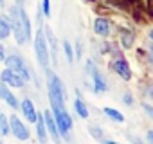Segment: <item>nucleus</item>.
Masks as SVG:
<instances>
[{
    "mask_svg": "<svg viewBox=\"0 0 153 144\" xmlns=\"http://www.w3.org/2000/svg\"><path fill=\"white\" fill-rule=\"evenodd\" d=\"M11 34V24L7 18L0 16V40H6L7 36Z\"/></svg>",
    "mask_w": 153,
    "mask_h": 144,
    "instance_id": "17",
    "label": "nucleus"
},
{
    "mask_svg": "<svg viewBox=\"0 0 153 144\" xmlns=\"http://www.w3.org/2000/svg\"><path fill=\"white\" fill-rule=\"evenodd\" d=\"M103 114H105L110 121H114V122H124V119H126L123 112H119V110H115V108H110V106L103 108Z\"/></svg>",
    "mask_w": 153,
    "mask_h": 144,
    "instance_id": "16",
    "label": "nucleus"
},
{
    "mask_svg": "<svg viewBox=\"0 0 153 144\" xmlns=\"http://www.w3.org/2000/svg\"><path fill=\"white\" fill-rule=\"evenodd\" d=\"M85 70H87V74H88L90 79H92L90 85H92V92H94V94H105V92H108V81H106V78L101 74V70L94 65L92 59L87 61Z\"/></svg>",
    "mask_w": 153,
    "mask_h": 144,
    "instance_id": "2",
    "label": "nucleus"
},
{
    "mask_svg": "<svg viewBox=\"0 0 153 144\" xmlns=\"http://www.w3.org/2000/svg\"><path fill=\"white\" fill-rule=\"evenodd\" d=\"M88 133H90V135H92L96 140H99V142L105 139V135H103V130H101V128H97V126H90V128H88Z\"/></svg>",
    "mask_w": 153,
    "mask_h": 144,
    "instance_id": "21",
    "label": "nucleus"
},
{
    "mask_svg": "<svg viewBox=\"0 0 153 144\" xmlns=\"http://www.w3.org/2000/svg\"><path fill=\"white\" fill-rule=\"evenodd\" d=\"M16 6H24V0H16Z\"/></svg>",
    "mask_w": 153,
    "mask_h": 144,
    "instance_id": "31",
    "label": "nucleus"
},
{
    "mask_svg": "<svg viewBox=\"0 0 153 144\" xmlns=\"http://www.w3.org/2000/svg\"><path fill=\"white\" fill-rule=\"evenodd\" d=\"M52 115H54V121H56V126H58V131L61 137H65L67 140H70V130H72V117L68 115L67 108H59V110H51Z\"/></svg>",
    "mask_w": 153,
    "mask_h": 144,
    "instance_id": "4",
    "label": "nucleus"
},
{
    "mask_svg": "<svg viewBox=\"0 0 153 144\" xmlns=\"http://www.w3.org/2000/svg\"><path fill=\"white\" fill-rule=\"evenodd\" d=\"M9 130H11V133H13L16 139H20V140H27V139H29V130H27V126L18 119V115H11V117H9Z\"/></svg>",
    "mask_w": 153,
    "mask_h": 144,
    "instance_id": "7",
    "label": "nucleus"
},
{
    "mask_svg": "<svg viewBox=\"0 0 153 144\" xmlns=\"http://www.w3.org/2000/svg\"><path fill=\"white\" fill-rule=\"evenodd\" d=\"M112 68H114V72H115L121 79H124V81H130L131 79V68H130V65H128V61L124 58L114 59L112 61Z\"/></svg>",
    "mask_w": 153,
    "mask_h": 144,
    "instance_id": "9",
    "label": "nucleus"
},
{
    "mask_svg": "<svg viewBox=\"0 0 153 144\" xmlns=\"http://www.w3.org/2000/svg\"><path fill=\"white\" fill-rule=\"evenodd\" d=\"M20 108H22V114L25 115V119H27L29 122H34V121H36L38 112H36V108H34V105H33L31 99H24L22 105H20Z\"/></svg>",
    "mask_w": 153,
    "mask_h": 144,
    "instance_id": "12",
    "label": "nucleus"
},
{
    "mask_svg": "<svg viewBox=\"0 0 153 144\" xmlns=\"http://www.w3.org/2000/svg\"><path fill=\"white\" fill-rule=\"evenodd\" d=\"M126 137H128L130 140H133V142H137V144L140 142V139H139V137H135V135H131V133H126Z\"/></svg>",
    "mask_w": 153,
    "mask_h": 144,
    "instance_id": "29",
    "label": "nucleus"
},
{
    "mask_svg": "<svg viewBox=\"0 0 153 144\" xmlns=\"http://www.w3.org/2000/svg\"><path fill=\"white\" fill-rule=\"evenodd\" d=\"M45 74H47V90H49V99H51V110L65 108L67 92H65V87H63L61 79L51 68H45Z\"/></svg>",
    "mask_w": 153,
    "mask_h": 144,
    "instance_id": "1",
    "label": "nucleus"
},
{
    "mask_svg": "<svg viewBox=\"0 0 153 144\" xmlns=\"http://www.w3.org/2000/svg\"><path fill=\"white\" fill-rule=\"evenodd\" d=\"M6 59V49H4V45L0 43V61H4Z\"/></svg>",
    "mask_w": 153,
    "mask_h": 144,
    "instance_id": "27",
    "label": "nucleus"
},
{
    "mask_svg": "<svg viewBox=\"0 0 153 144\" xmlns=\"http://www.w3.org/2000/svg\"><path fill=\"white\" fill-rule=\"evenodd\" d=\"M0 133L2 135H7V133H11V130H9V121H7V117L0 112Z\"/></svg>",
    "mask_w": 153,
    "mask_h": 144,
    "instance_id": "20",
    "label": "nucleus"
},
{
    "mask_svg": "<svg viewBox=\"0 0 153 144\" xmlns=\"http://www.w3.org/2000/svg\"><path fill=\"white\" fill-rule=\"evenodd\" d=\"M0 7H4V0H0Z\"/></svg>",
    "mask_w": 153,
    "mask_h": 144,
    "instance_id": "33",
    "label": "nucleus"
},
{
    "mask_svg": "<svg viewBox=\"0 0 153 144\" xmlns=\"http://www.w3.org/2000/svg\"><path fill=\"white\" fill-rule=\"evenodd\" d=\"M148 50H149V61L153 63V42L148 43Z\"/></svg>",
    "mask_w": 153,
    "mask_h": 144,
    "instance_id": "26",
    "label": "nucleus"
},
{
    "mask_svg": "<svg viewBox=\"0 0 153 144\" xmlns=\"http://www.w3.org/2000/svg\"><path fill=\"white\" fill-rule=\"evenodd\" d=\"M42 13L45 16H51V0H43L42 2Z\"/></svg>",
    "mask_w": 153,
    "mask_h": 144,
    "instance_id": "22",
    "label": "nucleus"
},
{
    "mask_svg": "<svg viewBox=\"0 0 153 144\" xmlns=\"http://www.w3.org/2000/svg\"><path fill=\"white\" fill-rule=\"evenodd\" d=\"M81 54H83V43L81 40H78L76 42V58H81Z\"/></svg>",
    "mask_w": 153,
    "mask_h": 144,
    "instance_id": "25",
    "label": "nucleus"
},
{
    "mask_svg": "<svg viewBox=\"0 0 153 144\" xmlns=\"http://www.w3.org/2000/svg\"><path fill=\"white\" fill-rule=\"evenodd\" d=\"M11 16H9V24H11V33L15 34V40L16 43L24 45L27 43V36H25V31H24V24H22V18H20V13H18V6L15 4L11 9H9Z\"/></svg>",
    "mask_w": 153,
    "mask_h": 144,
    "instance_id": "5",
    "label": "nucleus"
},
{
    "mask_svg": "<svg viewBox=\"0 0 153 144\" xmlns=\"http://www.w3.org/2000/svg\"><path fill=\"white\" fill-rule=\"evenodd\" d=\"M149 40H151V42H153V29H151V31H149Z\"/></svg>",
    "mask_w": 153,
    "mask_h": 144,
    "instance_id": "32",
    "label": "nucleus"
},
{
    "mask_svg": "<svg viewBox=\"0 0 153 144\" xmlns=\"http://www.w3.org/2000/svg\"><path fill=\"white\" fill-rule=\"evenodd\" d=\"M123 103H124L126 106H133V96H131L130 92H124V94H123Z\"/></svg>",
    "mask_w": 153,
    "mask_h": 144,
    "instance_id": "23",
    "label": "nucleus"
},
{
    "mask_svg": "<svg viewBox=\"0 0 153 144\" xmlns=\"http://www.w3.org/2000/svg\"><path fill=\"white\" fill-rule=\"evenodd\" d=\"M148 96H149V97H151V99H153V85H151V87H149V88H148Z\"/></svg>",
    "mask_w": 153,
    "mask_h": 144,
    "instance_id": "30",
    "label": "nucleus"
},
{
    "mask_svg": "<svg viewBox=\"0 0 153 144\" xmlns=\"http://www.w3.org/2000/svg\"><path fill=\"white\" fill-rule=\"evenodd\" d=\"M34 52H36V59L40 63V67L43 70L49 68L51 54H49V43H47V38H45L43 29H38V33H36V38H34Z\"/></svg>",
    "mask_w": 153,
    "mask_h": 144,
    "instance_id": "3",
    "label": "nucleus"
},
{
    "mask_svg": "<svg viewBox=\"0 0 153 144\" xmlns=\"http://www.w3.org/2000/svg\"><path fill=\"white\" fill-rule=\"evenodd\" d=\"M43 121H45V128H47V133H51V139L54 142H59L61 140V135L58 131V126H56V121H54V115L51 110H45L43 112Z\"/></svg>",
    "mask_w": 153,
    "mask_h": 144,
    "instance_id": "10",
    "label": "nucleus"
},
{
    "mask_svg": "<svg viewBox=\"0 0 153 144\" xmlns=\"http://www.w3.org/2000/svg\"><path fill=\"white\" fill-rule=\"evenodd\" d=\"M0 85H2V81H0Z\"/></svg>",
    "mask_w": 153,
    "mask_h": 144,
    "instance_id": "34",
    "label": "nucleus"
},
{
    "mask_svg": "<svg viewBox=\"0 0 153 144\" xmlns=\"http://www.w3.org/2000/svg\"><path fill=\"white\" fill-rule=\"evenodd\" d=\"M121 43L124 49H130L133 45V34L128 33V31H121Z\"/></svg>",
    "mask_w": 153,
    "mask_h": 144,
    "instance_id": "18",
    "label": "nucleus"
},
{
    "mask_svg": "<svg viewBox=\"0 0 153 144\" xmlns=\"http://www.w3.org/2000/svg\"><path fill=\"white\" fill-rule=\"evenodd\" d=\"M74 110H76V114H78L81 119H87L88 115H90V112H88V106H87V103L79 97V94H78V97L74 99Z\"/></svg>",
    "mask_w": 153,
    "mask_h": 144,
    "instance_id": "14",
    "label": "nucleus"
},
{
    "mask_svg": "<svg viewBox=\"0 0 153 144\" xmlns=\"http://www.w3.org/2000/svg\"><path fill=\"white\" fill-rule=\"evenodd\" d=\"M63 50H65V56H67V61L72 65L74 63V59H76V56H74V50H72V45L67 42V40H63Z\"/></svg>",
    "mask_w": 153,
    "mask_h": 144,
    "instance_id": "19",
    "label": "nucleus"
},
{
    "mask_svg": "<svg viewBox=\"0 0 153 144\" xmlns=\"http://www.w3.org/2000/svg\"><path fill=\"white\" fill-rule=\"evenodd\" d=\"M0 79H2L7 87H13V88H22V87L25 85L24 78H22V76H18L16 72H15V70H11V68L2 70V74H0Z\"/></svg>",
    "mask_w": 153,
    "mask_h": 144,
    "instance_id": "8",
    "label": "nucleus"
},
{
    "mask_svg": "<svg viewBox=\"0 0 153 144\" xmlns=\"http://www.w3.org/2000/svg\"><path fill=\"white\" fill-rule=\"evenodd\" d=\"M0 112H2V110H0Z\"/></svg>",
    "mask_w": 153,
    "mask_h": 144,
    "instance_id": "35",
    "label": "nucleus"
},
{
    "mask_svg": "<svg viewBox=\"0 0 153 144\" xmlns=\"http://www.w3.org/2000/svg\"><path fill=\"white\" fill-rule=\"evenodd\" d=\"M18 13H20V18H22V24H24V31H25V36H27V42L33 38V29H31V22H29V16L24 9V6H18Z\"/></svg>",
    "mask_w": 153,
    "mask_h": 144,
    "instance_id": "15",
    "label": "nucleus"
},
{
    "mask_svg": "<svg viewBox=\"0 0 153 144\" xmlns=\"http://www.w3.org/2000/svg\"><path fill=\"white\" fill-rule=\"evenodd\" d=\"M36 133H38V140L42 144L47 142V128H45V121H43V114H38L36 115Z\"/></svg>",
    "mask_w": 153,
    "mask_h": 144,
    "instance_id": "13",
    "label": "nucleus"
},
{
    "mask_svg": "<svg viewBox=\"0 0 153 144\" xmlns=\"http://www.w3.org/2000/svg\"><path fill=\"white\" fill-rule=\"evenodd\" d=\"M146 140H148L149 144H153V130H149V131L146 133Z\"/></svg>",
    "mask_w": 153,
    "mask_h": 144,
    "instance_id": "28",
    "label": "nucleus"
},
{
    "mask_svg": "<svg viewBox=\"0 0 153 144\" xmlns=\"http://www.w3.org/2000/svg\"><path fill=\"white\" fill-rule=\"evenodd\" d=\"M142 110H144V112L149 115V119L153 121V106H151V105H148V103H142Z\"/></svg>",
    "mask_w": 153,
    "mask_h": 144,
    "instance_id": "24",
    "label": "nucleus"
},
{
    "mask_svg": "<svg viewBox=\"0 0 153 144\" xmlns=\"http://www.w3.org/2000/svg\"><path fill=\"white\" fill-rule=\"evenodd\" d=\"M94 33L97 34V36H101V38H106V36H110V33H112V25H110V22L106 20V18H96L94 20Z\"/></svg>",
    "mask_w": 153,
    "mask_h": 144,
    "instance_id": "11",
    "label": "nucleus"
},
{
    "mask_svg": "<svg viewBox=\"0 0 153 144\" xmlns=\"http://www.w3.org/2000/svg\"><path fill=\"white\" fill-rule=\"evenodd\" d=\"M6 65H7V68H11V70H15L18 76H22L24 78V81H29L31 78H33V74H31V67L22 59V56H16V54H11V56H6Z\"/></svg>",
    "mask_w": 153,
    "mask_h": 144,
    "instance_id": "6",
    "label": "nucleus"
}]
</instances>
